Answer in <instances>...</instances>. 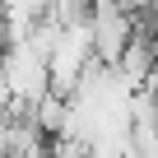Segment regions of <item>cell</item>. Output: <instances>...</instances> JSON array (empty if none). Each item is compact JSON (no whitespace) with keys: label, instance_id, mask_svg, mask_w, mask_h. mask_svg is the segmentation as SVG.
I'll use <instances>...</instances> for the list:
<instances>
[{"label":"cell","instance_id":"cell-1","mask_svg":"<svg viewBox=\"0 0 158 158\" xmlns=\"http://www.w3.org/2000/svg\"><path fill=\"white\" fill-rule=\"evenodd\" d=\"M0 42H5V10H0Z\"/></svg>","mask_w":158,"mask_h":158}]
</instances>
